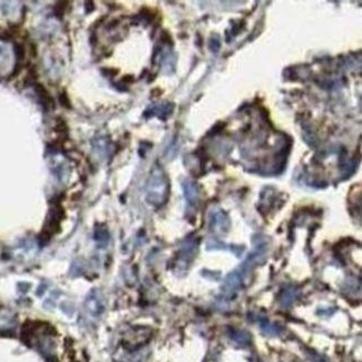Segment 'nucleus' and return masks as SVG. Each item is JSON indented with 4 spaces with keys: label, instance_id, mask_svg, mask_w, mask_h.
Here are the masks:
<instances>
[{
    "label": "nucleus",
    "instance_id": "obj_4",
    "mask_svg": "<svg viewBox=\"0 0 362 362\" xmlns=\"http://www.w3.org/2000/svg\"><path fill=\"white\" fill-rule=\"evenodd\" d=\"M299 293L295 291L293 288H289L285 290V291L281 295V302H282L284 306H290L292 304L295 300L298 299Z\"/></svg>",
    "mask_w": 362,
    "mask_h": 362
},
{
    "label": "nucleus",
    "instance_id": "obj_2",
    "mask_svg": "<svg viewBox=\"0 0 362 362\" xmlns=\"http://www.w3.org/2000/svg\"><path fill=\"white\" fill-rule=\"evenodd\" d=\"M259 325L261 327V330L263 331L266 336L270 337H278L282 333V328L278 325H274V323L270 322L266 319H261L259 321Z\"/></svg>",
    "mask_w": 362,
    "mask_h": 362
},
{
    "label": "nucleus",
    "instance_id": "obj_1",
    "mask_svg": "<svg viewBox=\"0 0 362 362\" xmlns=\"http://www.w3.org/2000/svg\"><path fill=\"white\" fill-rule=\"evenodd\" d=\"M147 196L151 203L160 205L168 196V181L162 171L156 170L152 174L149 186H147Z\"/></svg>",
    "mask_w": 362,
    "mask_h": 362
},
{
    "label": "nucleus",
    "instance_id": "obj_3",
    "mask_svg": "<svg viewBox=\"0 0 362 362\" xmlns=\"http://www.w3.org/2000/svg\"><path fill=\"white\" fill-rule=\"evenodd\" d=\"M231 339L237 344L239 346L245 347L247 345H250L251 342V337L247 332L242 331V330H232L230 333Z\"/></svg>",
    "mask_w": 362,
    "mask_h": 362
}]
</instances>
